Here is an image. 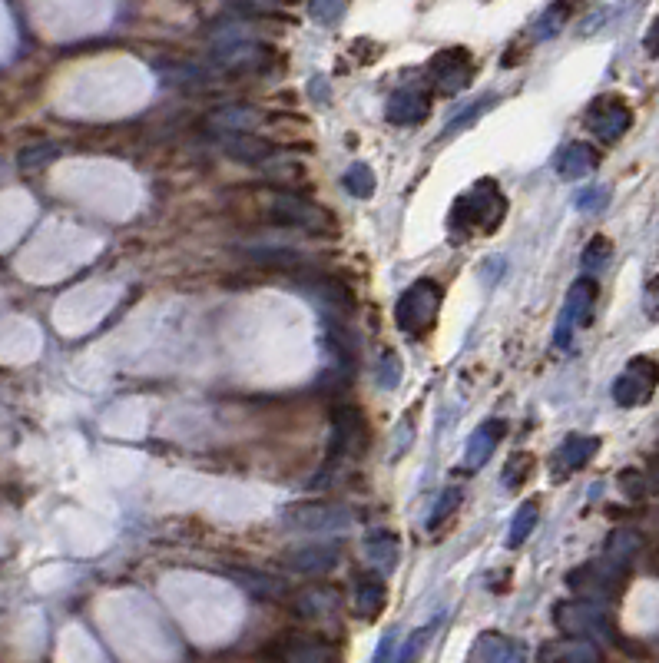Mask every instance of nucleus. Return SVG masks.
Returning <instances> with one entry per match:
<instances>
[{
    "instance_id": "obj_1",
    "label": "nucleus",
    "mask_w": 659,
    "mask_h": 663,
    "mask_svg": "<svg viewBox=\"0 0 659 663\" xmlns=\"http://www.w3.org/2000/svg\"><path fill=\"white\" fill-rule=\"evenodd\" d=\"M504 216H507V199L501 193V186L494 180H481L454 199L448 219H451V233L487 236L504 223Z\"/></svg>"
},
{
    "instance_id": "obj_2",
    "label": "nucleus",
    "mask_w": 659,
    "mask_h": 663,
    "mask_svg": "<svg viewBox=\"0 0 659 663\" xmlns=\"http://www.w3.org/2000/svg\"><path fill=\"white\" fill-rule=\"evenodd\" d=\"M441 299L444 289L434 279H418L414 286L401 292V299L395 305V325L405 335H424L434 329L441 312Z\"/></svg>"
},
{
    "instance_id": "obj_3",
    "label": "nucleus",
    "mask_w": 659,
    "mask_h": 663,
    "mask_svg": "<svg viewBox=\"0 0 659 663\" xmlns=\"http://www.w3.org/2000/svg\"><path fill=\"white\" fill-rule=\"evenodd\" d=\"M626 567L613 557H600V561H587L580 564L577 571L567 574V587L570 591L583 594V601H600V597H613L626 581Z\"/></svg>"
},
{
    "instance_id": "obj_4",
    "label": "nucleus",
    "mask_w": 659,
    "mask_h": 663,
    "mask_svg": "<svg viewBox=\"0 0 659 663\" xmlns=\"http://www.w3.org/2000/svg\"><path fill=\"white\" fill-rule=\"evenodd\" d=\"M269 216H272V223L305 229V233H332L335 229V219L318 203H312V199L299 193H275L269 203Z\"/></svg>"
},
{
    "instance_id": "obj_5",
    "label": "nucleus",
    "mask_w": 659,
    "mask_h": 663,
    "mask_svg": "<svg viewBox=\"0 0 659 663\" xmlns=\"http://www.w3.org/2000/svg\"><path fill=\"white\" fill-rule=\"evenodd\" d=\"M554 624L577 640L610 637V617L597 601H560L554 607Z\"/></svg>"
},
{
    "instance_id": "obj_6",
    "label": "nucleus",
    "mask_w": 659,
    "mask_h": 663,
    "mask_svg": "<svg viewBox=\"0 0 659 663\" xmlns=\"http://www.w3.org/2000/svg\"><path fill=\"white\" fill-rule=\"evenodd\" d=\"M659 385V365L646 355H636L613 382V402L620 408H640L653 398Z\"/></svg>"
},
{
    "instance_id": "obj_7",
    "label": "nucleus",
    "mask_w": 659,
    "mask_h": 663,
    "mask_svg": "<svg viewBox=\"0 0 659 663\" xmlns=\"http://www.w3.org/2000/svg\"><path fill=\"white\" fill-rule=\"evenodd\" d=\"M597 282H593L590 276L587 279H577L567 292V302H563L560 309V319H557V329H554V342L560 345V349H570L573 342V332L580 329V325L590 322L593 315V305H597Z\"/></svg>"
},
{
    "instance_id": "obj_8",
    "label": "nucleus",
    "mask_w": 659,
    "mask_h": 663,
    "mask_svg": "<svg viewBox=\"0 0 659 663\" xmlns=\"http://www.w3.org/2000/svg\"><path fill=\"white\" fill-rule=\"evenodd\" d=\"M428 77H431V87L444 93V97H454V93H461L467 83L474 80V57L471 50L464 47H451V50H441V54H434L431 63H428Z\"/></svg>"
},
{
    "instance_id": "obj_9",
    "label": "nucleus",
    "mask_w": 659,
    "mask_h": 663,
    "mask_svg": "<svg viewBox=\"0 0 659 663\" xmlns=\"http://www.w3.org/2000/svg\"><path fill=\"white\" fill-rule=\"evenodd\" d=\"M630 126H633V110H630V103L620 97H597L587 107V130L597 136V140L616 143Z\"/></svg>"
},
{
    "instance_id": "obj_10",
    "label": "nucleus",
    "mask_w": 659,
    "mask_h": 663,
    "mask_svg": "<svg viewBox=\"0 0 659 663\" xmlns=\"http://www.w3.org/2000/svg\"><path fill=\"white\" fill-rule=\"evenodd\" d=\"M365 438V418L355 405H338L332 412V445H328V468H338L348 455H355Z\"/></svg>"
},
{
    "instance_id": "obj_11",
    "label": "nucleus",
    "mask_w": 659,
    "mask_h": 663,
    "mask_svg": "<svg viewBox=\"0 0 659 663\" xmlns=\"http://www.w3.org/2000/svg\"><path fill=\"white\" fill-rule=\"evenodd\" d=\"M431 113V90L424 83H408V87H398L391 93L385 117L395 126H414L424 123Z\"/></svg>"
},
{
    "instance_id": "obj_12",
    "label": "nucleus",
    "mask_w": 659,
    "mask_h": 663,
    "mask_svg": "<svg viewBox=\"0 0 659 663\" xmlns=\"http://www.w3.org/2000/svg\"><path fill=\"white\" fill-rule=\"evenodd\" d=\"M600 451V438L593 435H570L560 441V448L550 455V471H554V478L563 481L570 475H577L580 468L590 465V458Z\"/></svg>"
},
{
    "instance_id": "obj_13",
    "label": "nucleus",
    "mask_w": 659,
    "mask_h": 663,
    "mask_svg": "<svg viewBox=\"0 0 659 663\" xmlns=\"http://www.w3.org/2000/svg\"><path fill=\"white\" fill-rule=\"evenodd\" d=\"M504 435H507L504 418H487L484 425H477L471 431V438H467V445H464V468L467 471H481L487 461L494 458V451L504 441Z\"/></svg>"
},
{
    "instance_id": "obj_14",
    "label": "nucleus",
    "mask_w": 659,
    "mask_h": 663,
    "mask_svg": "<svg viewBox=\"0 0 659 663\" xmlns=\"http://www.w3.org/2000/svg\"><path fill=\"white\" fill-rule=\"evenodd\" d=\"M285 521L302 531H342V528H348L352 514H348L345 508H328V504H308V508L285 511Z\"/></svg>"
},
{
    "instance_id": "obj_15",
    "label": "nucleus",
    "mask_w": 659,
    "mask_h": 663,
    "mask_svg": "<svg viewBox=\"0 0 659 663\" xmlns=\"http://www.w3.org/2000/svg\"><path fill=\"white\" fill-rule=\"evenodd\" d=\"M335 561H338V544H332V541H325V544L312 541V544H302L285 554V564L302 574H322V571H328V567H335Z\"/></svg>"
},
{
    "instance_id": "obj_16",
    "label": "nucleus",
    "mask_w": 659,
    "mask_h": 663,
    "mask_svg": "<svg viewBox=\"0 0 659 663\" xmlns=\"http://www.w3.org/2000/svg\"><path fill=\"white\" fill-rule=\"evenodd\" d=\"M335 660V647L322 637H289L282 644V663H332Z\"/></svg>"
},
{
    "instance_id": "obj_17",
    "label": "nucleus",
    "mask_w": 659,
    "mask_h": 663,
    "mask_svg": "<svg viewBox=\"0 0 659 663\" xmlns=\"http://www.w3.org/2000/svg\"><path fill=\"white\" fill-rule=\"evenodd\" d=\"M600 166V153L590 143H570L557 156V176L560 180H583Z\"/></svg>"
},
{
    "instance_id": "obj_18",
    "label": "nucleus",
    "mask_w": 659,
    "mask_h": 663,
    "mask_svg": "<svg viewBox=\"0 0 659 663\" xmlns=\"http://www.w3.org/2000/svg\"><path fill=\"white\" fill-rule=\"evenodd\" d=\"M540 663H600V650L590 640L567 637L540 647Z\"/></svg>"
},
{
    "instance_id": "obj_19",
    "label": "nucleus",
    "mask_w": 659,
    "mask_h": 663,
    "mask_svg": "<svg viewBox=\"0 0 659 663\" xmlns=\"http://www.w3.org/2000/svg\"><path fill=\"white\" fill-rule=\"evenodd\" d=\"M226 153L232 156V160L265 166V163H272L275 146L269 140H259L255 133H232V136H226Z\"/></svg>"
},
{
    "instance_id": "obj_20",
    "label": "nucleus",
    "mask_w": 659,
    "mask_h": 663,
    "mask_svg": "<svg viewBox=\"0 0 659 663\" xmlns=\"http://www.w3.org/2000/svg\"><path fill=\"white\" fill-rule=\"evenodd\" d=\"M206 123H209V130H216V133H222V136L252 133L255 123H259V110H249V107H222V110L212 113Z\"/></svg>"
},
{
    "instance_id": "obj_21",
    "label": "nucleus",
    "mask_w": 659,
    "mask_h": 663,
    "mask_svg": "<svg viewBox=\"0 0 659 663\" xmlns=\"http://www.w3.org/2000/svg\"><path fill=\"white\" fill-rule=\"evenodd\" d=\"M365 554L378 571H395L401 561V544L391 531H371L365 541Z\"/></svg>"
},
{
    "instance_id": "obj_22",
    "label": "nucleus",
    "mask_w": 659,
    "mask_h": 663,
    "mask_svg": "<svg viewBox=\"0 0 659 663\" xmlns=\"http://www.w3.org/2000/svg\"><path fill=\"white\" fill-rule=\"evenodd\" d=\"M388 604V587L378 581V577H365V581L358 584V594H355V607H358V617L365 620H375L381 617V610Z\"/></svg>"
},
{
    "instance_id": "obj_23",
    "label": "nucleus",
    "mask_w": 659,
    "mask_h": 663,
    "mask_svg": "<svg viewBox=\"0 0 659 663\" xmlns=\"http://www.w3.org/2000/svg\"><path fill=\"white\" fill-rule=\"evenodd\" d=\"M537 521H540V501H537V498H530V501L520 504V511L514 514V521H510L507 547H520V544H524V541L530 538V534H534Z\"/></svg>"
},
{
    "instance_id": "obj_24",
    "label": "nucleus",
    "mask_w": 659,
    "mask_h": 663,
    "mask_svg": "<svg viewBox=\"0 0 659 663\" xmlns=\"http://www.w3.org/2000/svg\"><path fill=\"white\" fill-rule=\"evenodd\" d=\"M573 7H577V0H557L554 7L544 10V17L534 24V37L537 40H547V37H557L563 27H567V20L573 17Z\"/></svg>"
},
{
    "instance_id": "obj_25",
    "label": "nucleus",
    "mask_w": 659,
    "mask_h": 663,
    "mask_svg": "<svg viewBox=\"0 0 659 663\" xmlns=\"http://www.w3.org/2000/svg\"><path fill=\"white\" fill-rule=\"evenodd\" d=\"M342 186H345V193H352L355 199H368V196H375L378 180H375V173H371V166L352 163L342 176Z\"/></svg>"
},
{
    "instance_id": "obj_26",
    "label": "nucleus",
    "mask_w": 659,
    "mask_h": 663,
    "mask_svg": "<svg viewBox=\"0 0 659 663\" xmlns=\"http://www.w3.org/2000/svg\"><path fill=\"white\" fill-rule=\"evenodd\" d=\"M534 465H537L534 455H527V451H517V455L510 458L507 465H504V471H501V484H504L507 491H517L520 484L530 481V475H534Z\"/></svg>"
},
{
    "instance_id": "obj_27",
    "label": "nucleus",
    "mask_w": 659,
    "mask_h": 663,
    "mask_svg": "<svg viewBox=\"0 0 659 663\" xmlns=\"http://www.w3.org/2000/svg\"><path fill=\"white\" fill-rule=\"evenodd\" d=\"M438 624H441V617H434L431 624H424V627L414 630V634L408 637V644L401 647V654L395 657V663H418L424 650H428V644H431V637H434V630H438Z\"/></svg>"
},
{
    "instance_id": "obj_28",
    "label": "nucleus",
    "mask_w": 659,
    "mask_h": 663,
    "mask_svg": "<svg viewBox=\"0 0 659 663\" xmlns=\"http://www.w3.org/2000/svg\"><path fill=\"white\" fill-rule=\"evenodd\" d=\"M640 534L636 531H616V534H610V541H607V557H613V561H620V564H630L633 561V554L640 551Z\"/></svg>"
},
{
    "instance_id": "obj_29",
    "label": "nucleus",
    "mask_w": 659,
    "mask_h": 663,
    "mask_svg": "<svg viewBox=\"0 0 659 663\" xmlns=\"http://www.w3.org/2000/svg\"><path fill=\"white\" fill-rule=\"evenodd\" d=\"M461 501H464V491L457 488V484H451V488H444V494L438 498V504H434V514H431L428 528H431V531H438L441 524L448 521L457 508H461Z\"/></svg>"
},
{
    "instance_id": "obj_30",
    "label": "nucleus",
    "mask_w": 659,
    "mask_h": 663,
    "mask_svg": "<svg viewBox=\"0 0 659 663\" xmlns=\"http://www.w3.org/2000/svg\"><path fill=\"white\" fill-rule=\"evenodd\" d=\"M510 650V640H504L501 634H484L474 647V663H501Z\"/></svg>"
},
{
    "instance_id": "obj_31",
    "label": "nucleus",
    "mask_w": 659,
    "mask_h": 663,
    "mask_svg": "<svg viewBox=\"0 0 659 663\" xmlns=\"http://www.w3.org/2000/svg\"><path fill=\"white\" fill-rule=\"evenodd\" d=\"M610 256H613V246H610V239L607 236H593L590 239V246H587V252H583V272H600L603 266L610 262Z\"/></svg>"
},
{
    "instance_id": "obj_32",
    "label": "nucleus",
    "mask_w": 659,
    "mask_h": 663,
    "mask_svg": "<svg viewBox=\"0 0 659 663\" xmlns=\"http://www.w3.org/2000/svg\"><path fill=\"white\" fill-rule=\"evenodd\" d=\"M401 375H405V365H401L398 352L395 349H385L378 359V385L381 388H398Z\"/></svg>"
},
{
    "instance_id": "obj_33",
    "label": "nucleus",
    "mask_w": 659,
    "mask_h": 663,
    "mask_svg": "<svg viewBox=\"0 0 659 663\" xmlns=\"http://www.w3.org/2000/svg\"><path fill=\"white\" fill-rule=\"evenodd\" d=\"M335 604H338V597L332 591H308V594L299 597V614L302 617H318L322 610L335 607Z\"/></svg>"
},
{
    "instance_id": "obj_34",
    "label": "nucleus",
    "mask_w": 659,
    "mask_h": 663,
    "mask_svg": "<svg viewBox=\"0 0 659 663\" xmlns=\"http://www.w3.org/2000/svg\"><path fill=\"white\" fill-rule=\"evenodd\" d=\"M308 14L315 20H322V24H335V20L345 14V0H312Z\"/></svg>"
},
{
    "instance_id": "obj_35",
    "label": "nucleus",
    "mask_w": 659,
    "mask_h": 663,
    "mask_svg": "<svg viewBox=\"0 0 659 663\" xmlns=\"http://www.w3.org/2000/svg\"><path fill=\"white\" fill-rule=\"evenodd\" d=\"M607 203H610V189L603 186L583 189L577 196V209H583V213H600V209H607Z\"/></svg>"
},
{
    "instance_id": "obj_36",
    "label": "nucleus",
    "mask_w": 659,
    "mask_h": 663,
    "mask_svg": "<svg viewBox=\"0 0 659 663\" xmlns=\"http://www.w3.org/2000/svg\"><path fill=\"white\" fill-rule=\"evenodd\" d=\"M491 103H494L491 97H487V100H477V103H474V107H471V110H464V113H461V117H457V120H454V123L448 126V130H444V136H454V133H461V130H464V126H471V123H474L477 117H481V113H484L487 107H491Z\"/></svg>"
},
{
    "instance_id": "obj_37",
    "label": "nucleus",
    "mask_w": 659,
    "mask_h": 663,
    "mask_svg": "<svg viewBox=\"0 0 659 663\" xmlns=\"http://www.w3.org/2000/svg\"><path fill=\"white\" fill-rule=\"evenodd\" d=\"M643 312L650 315L653 322H659V272L646 282V292H643Z\"/></svg>"
},
{
    "instance_id": "obj_38",
    "label": "nucleus",
    "mask_w": 659,
    "mask_h": 663,
    "mask_svg": "<svg viewBox=\"0 0 659 663\" xmlns=\"http://www.w3.org/2000/svg\"><path fill=\"white\" fill-rule=\"evenodd\" d=\"M620 481H623V491L630 494V498H640V494H646V478L636 475V471H623Z\"/></svg>"
},
{
    "instance_id": "obj_39",
    "label": "nucleus",
    "mask_w": 659,
    "mask_h": 663,
    "mask_svg": "<svg viewBox=\"0 0 659 663\" xmlns=\"http://www.w3.org/2000/svg\"><path fill=\"white\" fill-rule=\"evenodd\" d=\"M395 640H398V634H395V630H388V637H385V640H381V644H378L375 663H391V660H395V647H398Z\"/></svg>"
},
{
    "instance_id": "obj_40",
    "label": "nucleus",
    "mask_w": 659,
    "mask_h": 663,
    "mask_svg": "<svg viewBox=\"0 0 659 663\" xmlns=\"http://www.w3.org/2000/svg\"><path fill=\"white\" fill-rule=\"evenodd\" d=\"M643 47H646V54H650V57H659V17L650 24V30H646Z\"/></svg>"
},
{
    "instance_id": "obj_41",
    "label": "nucleus",
    "mask_w": 659,
    "mask_h": 663,
    "mask_svg": "<svg viewBox=\"0 0 659 663\" xmlns=\"http://www.w3.org/2000/svg\"><path fill=\"white\" fill-rule=\"evenodd\" d=\"M501 663H527V660H524V647H517V644H510V650H507V657H504Z\"/></svg>"
}]
</instances>
